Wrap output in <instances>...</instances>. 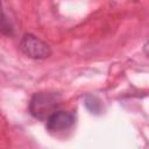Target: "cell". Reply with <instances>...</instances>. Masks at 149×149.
Returning <instances> with one entry per match:
<instances>
[{"label": "cell", "mask_w": 149, "mask_h": 149, "mask_svg": "<svg viewBox=\"0 0 149 149\" xmlns=\"http://www.w3.org/2000/svg\"><path fill=\"white\" fill-rule=\"evenodd\" d=\"M20 50L29 58L44 59L50 57L51 48L48 43L33 34H24L20 41Z\"/></svg>", "instance_id": "cell-2"}, {"label": "cell", "mask_w": 149, "mask_h": 149, "mask_svg": "<svg viewBox=\"0 0 149 149\" xmlns=\"http://www.w3.org/2000/svg\"><path fill=\"white\" fill-rule=\"evenodd\" d=\"M74 123V115L65 111H56L47 119V129L49 132H62L69 129Z\"/></svg>", "instance_id": "cell-3"}, {"label": "cell", "mask_w": 149, "mask_h": 149, "mask_svg": "<svg viewBox=\"0 0 149 149\" xmlns=\"http://www.w3.org/2000/svg\"><path fill=\"white\" fill-rule=\"evenodd\" d=\"M6 19L7 17L2 12V7H1V2H0V33H2V34H8L10 31L9 24Z\"/></svg>", "instance_id": "cell-4"}, {"label": "cell", "mask_w": 149, "mask_h": 149, "mask_svg": "<svg viewBox=\"0 0 149 149\" xmlns=\"http://www.w3.org/2000/svg\"><path fill=\"white\" fill-rule=\"evenodd\" d=\"M61 104V95L55 92L35 93L29 102V111L33 116L40 120H47L57 111Z\"/></svg>", "instance_id": "cell-1"}]
</instances>
